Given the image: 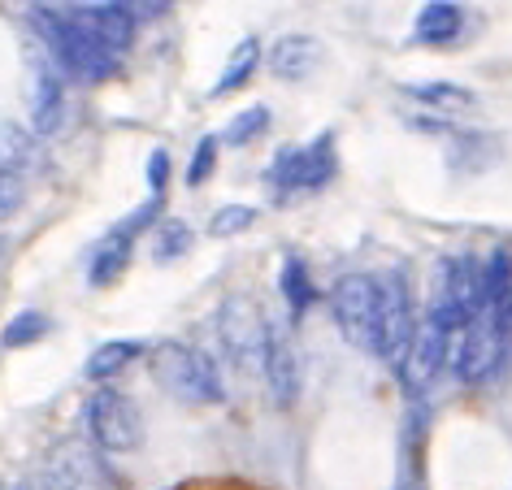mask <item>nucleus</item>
Here are the masks:
<instances>
[{"instance_id":"nucleus-1","label":"nucleus","mask_w":512,"mask_h":490,"mask_svg":"<svg viewBox=\"0 0 512 490\" xmlns=\"http://www.w3.org/2000/svg\"><path fill=\"white\" fill-rule=\"evenodd\" d=\"M31 27L40 35V44L48 48L57 70H66L70 79H83V83H100L109 74H118L122 57L109 53L105 44H96L87 31H79L70 22L66 9H53V5H35L31 9Z\"/></svg>"},{"instance_id":"nucleus-2","label":"nucleus","mask_w":512,"mask_h":490,"mask_svg":"<svg viewBox=\"0 0 512 490\" xmlns=\"http://www.w3.org/2000/svg\"><path fill=\"white\" fill-rule=\"evenodd\" d=\"M152 373L170 395L187 399V404H222L226 386L222 373H217L209 352H196L187 343H161L152 352Z\"/></svg>"},{"instance_id":"nucleus-3","label":"nucleus","mask_w":512,"mask_h":490,"mask_svg":"<svg viewBox=\"0 0 512 490\" xmlns=\"http://www.w3.org/2000/svg\"><path fill=\"white\" fill-rule=\"evenodd\" d=\"M83 421H87V434L100 451L109 456H122V451H135L139 438H144V417H139L135 399L122 395L118 386L100 382L92 395H87V408H83Z\"/></svg>"},{"instance_id":"nucleus-4","label":"nucleus","mask_w":512,"mask_h":490,"mask_svg":"<svg viewBox=\"0 0 512 490\" xmlns=\"http://www.w3.org/2000/svg\"><path fill=\"white\" fill-rule=\"evenodd\" d=\"M499 360H504V326L482 308L456 330L452 347H447V365L460 382H486L499 369Z\"/></svg>"},{"instance_id":"nucleus-5","label":"nucleus","mask_w":512,"mask_h":490,"mask_svg":"<svg viewBox=\"0 0 512 490\" xmlns=\"http://www.w3.org/2000/svg\"><path fill=\"white\" fill-rule=\"evenodd\" d=\"M330 317H335L339 334L365 352L378 343V278L365 274H343L330 287Z\"/></svg>"},{"instance_id":"nucleus-6","label":"nucleus","mask_w":512,"mask_h":490,"mask_svg":"<svg viewBox=\"0 0 512 490\" xmlns=\"http://www.w3.org/2000/svg\"><path fill=\"white\" fill-rule=\"evenodd\" d=\"M335 178V139L317 135L304 148L278 152L270 165V187L274 191H322Z\"/></svg>"},{"instance_id":"nucleus-7","label":"nucleus","mask_w":512,"mask_h":490,"mask_svg":"<svg viewBox=\"0 0 512 490\" xmlns=\"http://www.w3.org/2000/svg\"><path fill=\"white\" fill-rule=\"evenodd\" d=\"M413 330H417V317H413V295H408L404 274L378 278V343H374V356L400 365Z\"/></svg>"},{"instance_id":"nucleus-8","label":"nucleus","mask_w":512,"mask_h":490,"mask_svg":"<svg viewBox=\"0 0 512 490\" xmlns=\"http://www.w3.org/2000/svg\"><path fill=\"white\" fill-rule=\"evenodd\" d=\"M157 209H161V196H152L148 204H139V209L126 217V222H118L105 239H100V248L92 256V269H87L92 287H109V282H118L126 274V265H131V252H135V239L152 226Z\"/></svg>"},{"instance_id":"nucleus-9","label":"nucleus","mask_w":512,"mask_h":490,"mask_svg":"<svg viewBox=\"0 0 512 490\" xmlns=\"http://www.w3.org/2000/svg\"><path fill=\"white\" fill-rule=\"evenodd\" d=\"M452 339H456V334L447 330L434 313H426V317L417 321L413 339H408L404 356H400V365H395V369H400V378H404L408 391H426L434 373L447 365V347H452Z\"/></svg>"},{"instance_id":"nucleus-10","label":"nucleus","mask_w":512,"mask_h":490,"mask_svg":"<svg viewBox=\"0 0 512 490\" xmlns=\"http://www.w3.org/2000/svg\"><path fill=\"white\" fill-rule=\"evenodd\" d=\"M217 334H222V347L235 365H261L265 321L256 317L252 300H226L222 313H217Z\"/></svg>"},{"instance_id":"nucleus-11","label":"nucleus","mask_w":512,"mask_h":490,"mask_svg":"<svg viewBox=\"0 0 512 490\" xmlns=\"http://www.w3.org/2000/svg\"><path fill=\"white\" fill-rule=\"evenodd\" d=\"M261 369L270 382V399L278 408H291L300 399V352L287 330L265 326V347H261Z\"/></svg>"},{"instance_id":"nucleus-12","label":"nucleus","mask_w":512,"mask_h":490,"mask_svg":"<svg viewBox=\"0 0 512 490\" xmlns=\"http://www.w3.org/2000/svg\"><path fill=\"white\" fill-rule=\"evenodd\" d=\"M66 14H70L74 27L87 31L96 44H105L109 53L126 57V48L135 40V22L126 18L118 5H83V9H66Z\"/></svg>"},{"instance_id":"nucleus-13","label":"nucleus","mask_w":512,"mask_h":490,"mask_svg":"<svg viewBox=\"0 0 512 490\" xmlns=\"http://www.w3.org/2000/svg\"><path fill=\"white\" fill-rule=\"evenodd\" d=\"M44 469L57 477L61 490H105V473H100V460H96L87 447H79V443H61Z\"/></svg>"},{"instance_id":"nucleus-14","label":"nucleus","mask_w":512,"mask_h":490,"mask_svg":"<svg viewBox=\"0 0 512 490\" xmlns=\"http://www.w3.org/2000/svg\"><path fill=\"white\" fill-rule=\"evenodd\" d=\"M317 61H322V44H317L313 35H283V40L270 48V70H274V79H283V83L309 79Z\"/></svg>"},{"instance_id":"nucleus-15","label":"nucleus","mask_w":512,"mask_h":490,"mask_svg":"<svg viewBox=\"0 0 512 490\" xmlns=\"http://www.w3.org/2000/svg\"><path fill=\"white\" fill-rule=\"evenodd\" d=\"M66 118V83L48 66H35V92H31V122L35 135H53Z\"/></svg>"},{"instance_id":"nucleus-16","label":"nucleus","mask_w":512,"mask_h":490,"mask_svg":"<svg viewBox=\"0 0 512 490\" xmlns=\"http://www.w3.org/2000/svg\"><path fill=\"white\" fill-rule=\"evenodd\" d=\"M460 27H465V14H460L456 0H430L426 9L417 14V40L421 44H452Z\"/></svg>"},{"instance_id":"nucleus-17","label":"nucleus","mask_w":512,"mask_h":490,"mask_svg":"<svg viewBox=\"0 0 512 490\" xmlns=\"http://www.w3.org/2000/svg\"><path fill=\"white\" fill-rule=\"evenodd\" d=\"M0 165L5 170H14L27 178L31 170H40L44 165V152H40V139H35L31 131H22V126H0Z\"/></svg>"},{"instance_id":"nucleus-18","label":"nucleus","mask_w":512,"mask_h":490,"mask_svg":"<svg viewBox=\"0 0 512 490\" xmlns=\"http://www.w3.org/2000/svg\"><path fill=\"white\" fill-rule=\"evenodd\" d=\"M404 96L417 100V105L439 109V113H465V109L478 105V92H473V87H460V83H408Z\"/></svg>"},{"instance_id":"nucleus-19","label":"nucleus","mask_w":512,"mask_h":490,"mask_svg":"<svg viewBox=\"0 0 512 490\" xmlns=\"http://www.w3.org/2000/svg\"><path fill=\"white\" fill-rule=\"evenodd\" d=\"M139 352H144V343H135V339L100 343L96 352L87 356V378H92V382H113L126 365H131V360H139Z\"/></svg>"},{"instance_id":"nucleus-20","label":"nucleus","mask_w":512,"mask_h":490,"mask_svg":"<svg viewBox=\"0 0 512 490\" xmlns=\"http://www.w3.org/2000/svg\"><path fill=\"white\" fill-rule=\"evenodd\" d=\"M256 61H261V44L256 40H243V44H235V53H230V61H226V70H222V79L213 83V96H230L235 87H243L256 74Z\"/></svg>"},{"instance_id":"nucleus-21","label":"nucleus","mask_w":512,"mask_h":490,"mask_svg":"<svg viewBox=\"0 0 512 490\" xmlns=\"http://www.w3.org/2000/svg\"><path fill=\"white\" fill-rule=\"evenodd\" d=\"M512 295V256L508 252H491V261L482 265V300H486V313H495Z\"/></svg>"},{"instance_id":"nucleus-22","label":"nucleus","mask_w":512,"mask_h":490,"mask_svg":"<svg viewBox=\"0 0 512 490\" xmlns=\"http://www.w3.org/2000/svg\"><path fill=\"white\" fill-rule=\"evenodd\" d=\"M278 287H283V300H287V308L296 317L313 304V282H309V269H304L300 256H287L283 274H278Z\"/></svg>"},{"instance_id":"nucleus-23","label":"nucleus","mask_w":512,"mask_h":490,"mask_svg":"<svg viewBox=\"0 0 512 490\" xmlns=\"http://www.w3.org/2000/svg\"><path fill=\"white\" fill-rule=\"evenodd\" d=\"M265 131H270V109L265 105H252V109H243V113H235L230 118V126H226V144L230 148H248V144H256Z\"/></svg>"},{"instance_id":"nucleus-24","label":"nucleus","mask_w":512,"mask_h":490,"mask_svg":"<svg viewBox=\"0 0 512 490\" xmlns=\"http://www.w3.org/2000/svg\"><path fill=\"white\" fill-rule=\"evenodd\" d=\"M48 330H53V321L44 313H18L5 326V334H0V347H31V343H40Z\"/></svg>"},{"instance_id":"nucleus-25","label":"nucleus","mask_w":512,"mask_h":490,"mask_svg":"<svg viewBox=\"0 0 512 490\" xmlns=\"http://www.w3.org/2000/svg\"><path fill=\"white\" fill-rule=\"evenodd\" d=\"M256 226V209H248V204H222L213 217H209V235L213 239H235L243 235V230Z\"/></svg>"},{"instance_id":"nucleus-26","label":"nucleus","mask_w":512,"mask_h":490,"mask_svg":"<svg viewBox=\"0 0 512 490\" xmlns=\"http://www.w3.org/2000/svg\"><path fill=\"white\" fill-rule=\"evenodd\" d=\"M191 252V226L187 222H165L157 230V243H152V256L165 265V261H178V256Z\"/></svg>"},{"instance_id":"nucleus-27","label":"nucleus","mask_w":512,"mask_h":490,"mask_svg":"<svg viewBox=\"0 0 512 490\" xmlns=\"http://www.w3.org/2000/svg\"><path fill=\"white\" fill-rule=\"evenodd\" d=\"M217 148H222V139L217 135H204L196 152H191V165H187V187H204V178L213 174V165H217Z\"/></svg>"},{"instance_id":"nucleus-28","label":"nucleus","mask_w":512,"mask_h":490,"mask_svg":"<svg viewBox=\"0 0 512 490\" xmlns=\"http://www.w3.org/2000/svg\"><path fill=\"white\" fill-rule=\"evenodd\" d=\"M22 204H27V178L0 165V222H5V217H14Z\"/></svg>"},{"instance_id":"nucleus-29","label":"nucleus","mask_w":512,"mask_h":490,"mask_svg":"<svg viewBox=\"0 0 512 490\" xmlns=\"http://www.w3.org/2000/svg\"><path fill=\"white\" fill-rule=\"evenodd\" d=\"M113 5H118L122 14L131 18L135 27H139V22H152V18H161L165 9H170V0H113Z\"/></svg>"},{"instance_id":"nucleus-30","label":"nucleus","mask_w":512,"mask_h":490,"mask_svg":"<svg viewBox=\"0 0 512 490\" xmlns=\"http://www.w3.org/2000/svg\"><path fill=\"white\" fill-rule=\"evenodd\" d=\"M165 178H170V157H165V152H152V157H148V187H152V196H161V191H165Z\"/></svg>"},{"instance_id":"nucleus-31","label":"nucleus","mask_w":512,"mask_h":490,"mask_svg":"<svg viewBox=\"0 0 512 490\" xmlns=\"http://www.w3.org/2000/svg\"><path fill=\"white\" fill-rule=\"evenodd\" d=\"M18 490H61V486H57V477H53V473L40 469V473H31V477H27V482H22Z\"/></svg>"},{"instance_id":"nucleus-32","label":"nucleus","mask_w":512,"mask_h":490,"mask_svg":"<svg viewBox=\"0 0 512 490\" xmlns=\"http://www.w3.org/2000/svg\"><path fill=\"white\" fill-rule=\"evenodd\" d=\"M0 261H5V235H0Z\"/></svg>"},{"instance_id":"nucleus-33","label":"nucleus","mask_w":512,"mask_h":490,"mask_svg":"<svg viewBox=\"0 0 512 490\" xmlns=\"http://www.w3.org/2000/svg\"><path fill=\"white\" fill-rule=\"evenodd\" d=\"M0 490H5V486H0Z\"/></svg>"}]
</instances>
